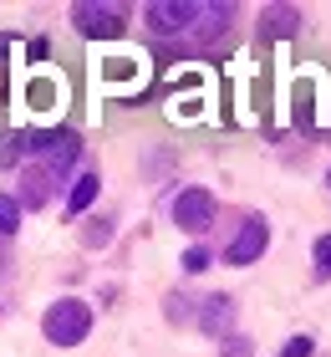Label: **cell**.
<instances>
[{
  "mask_svg": "<svg viewBox=\"0 0 331 357\" xmlns=\"http://www.w3.org/2000/svg\"><path fill=\"white\" fill-rule=\"evenodd\" d=\"M41 332H46V342H52V347H77L82 337L92 332V306L77 301V296L56 301L52 312L41 317Z\"/></svg>",
  "mask_w": 331,
  "mask_h": 357,
  "instance_id": "1",
  "label": "cell"
},
{
  "mask_svg": "<svg viewBox=\"0 0 331 357\" xmlns=\"http://www.w3.org/2000/svg\"><path fill=\"white\" fill-rule=\"evenodd\" d=\"M123 6L118 0H107V6H97V0H82V6H72V26L82 31V36H123Z\"/></svg>",
  "mask_w": 331,
  "mask_h": 357,
  "instance_id": "2",
  "label": "cell"
},
{
  "mask_svg": "<svg viewBox=\"0 0 331 357\" xmlns=\"http://www.w3.org/2000/svg\"><path fill=\"white\" fill-rule=\"evenodd\" d=\"M199 15H204V6H194V0H153V6H148V26H153L158 36H178Z\"/></svg>",
  "mask_w": 331,
  "mask_h": 357,
  "instance_id": "3",
  "label": "cell"
},
{
  "mask_svg": "<svg viewBox=\"0 0 331 357\" xmlns=\"http://www.w3.org/2000/svg\"><path fill=\"white\" fill-rule=\"evenodd\" d=\"M265 240H270V230H265V220H260V215H250V220L240 225V235L229 240L224 261H229V266H250V261H260V255H265Z\"/></svg>",
  "mask_w": 331,
  "mask_h": 357,
  "instance_id": "4",
  "label": "cell"
},
{
  "mask_svg": "<svg viewBox=\"0 0 331 357\" xmlns=\"http://www.w3.org/2000/svg\"><path fill=\"white\" fill-rule=\"evenodd\" d=\"M174 220L184 225V230H209V220H214V194L209 189H184L174 199Z\"/></svg>",
  "mask_w": 331,
  "mask_h": 357,
  "instance_id": "5",
  "label": "cell"
},
{
  "mask_svg": "<svg viewBox=\"0 0 331 357\" xmlns=\"http://www.w3.org/2000/svg\"><path fill=\"white\" fill-rule=\"evenodd\" d=\"M77 153H82L77 133H46V158H52V174H66V169L77 164Z\"/></svg>",
  "mask_w": 331,
  "mask_h": 357,
  "instance_id": "6",
  "label": "cell"
},
{
  "mask_svg": "<svg viewBox=\"0 0 331 357\" xmlns=\"http://www.w3.org/2000/svg\"><path fill=\"white\" fill-rule=\"evenodd\" d=\"M229 321H235V301H229V296H209V301H204V317H199V327H204L209 337H224Z\"/></svg>",
  "mask_w": 331,
  "mask_h": 357,
  "instance_id": "7",
  "label": "cell"
},
{
  "mask_svg": "<svg viewBox=\"0 0 331 357\" xmlns=\"http://www.w3.org/2000/svg\"><path fill=\"white\" fill-rule=\"evenodd\" d=\"M295 26H301V10L295 6H270L260 15V31H270V36H291Z\"/></svg>",
  "mask_w": 331,
  "mask_h": 357,
  "instance_id": "8",
  "label": "cell"
},
{
  "mask_svg": "<svg viewBox=\"0 0 331 357\" xmlns=\"http://www.w3.org/2000/svg\"><path fill=\"white\" fill-rule=\"evenodd\" d=\"M97 184H102L97 174H82L77 184H72V194H66V209H72V215H82V209H87V204L97 199Z\"/></svg>",
  "mask_w": 331,
  "mask_h": 357,
  "instance_id": "9",
  "label": "cell"
},
{
  "mask_svg": "<svg viewBox=\"0 0 331 357\" xmlns=\"http://www.w3.org/2000/svg\"><path fill=\"white\" fill-rule=\"evenodd\" d=\"M15 230H21V199L0 194V235H15Z\"/></svg>",
  "mask_w": 331,
  "mask_h": 357,
  "instance_id": "10",
  "label": "cell"
},
{
  "mask_svg": "<svg viewBox=\"0 0 331 357\" xmlns=\"http://www.w3.org/2000/svg\"><path fill=\"white\" fill-rule=\"evenodd\" d=\"M21 184H26V204H41L46 199V174H26Z\"/></svg>",
  "mask_w": 331,
  "mask_h": 357,
  "instance_id": "11",
  "label": "cell"
},
{
  "mask_svg": "<svg viewBox=\"0 0 331 357\" xmlns=\"http://www.w3.org/2000/svg\"><path fill=\"white\" fill-rule=\"evenodd\" d=\"M184 271H189V275H199V271H209V250H204V245H194V250H184Z\"/></svg>",
  "mask_w": 331,
  "mask_h": 357,
  "instance_id": "12",
  "label": "cell"
},
{
  "mask_svg": "<svg viewBox=\"0 0 331 357\" xmlns=\"http://www.w3.org/2000/svg\"><path fill=\"white\" fill-rule=\"evenodd\" d=\"M316 275H321V281L331 275V235H321V240H316Z\"/></svg>",
  "mask_w": 331,
  "mask_h": 357,
  "instance_id": "13",
  "label": "cell"
},
{
  "mask_svg": "<svg viewBox=\"0 0 331 357\" xmlns=\"http://www.w3.org/2000/svg\"><path fill=\"white\" fill-rule=\"evenodd\" d=\"M316 352V342H311V337H291L286 347H280V357H311Z\"/></svg>",
  "mask_w": 331,
  "mask_h": 357,
  "instance_id": "14",
  "label": "cell"
},
{
  "mask_svg": "<svg viewBox=\"0 0 331 357\" xmlns=\"http://www.w3.org/2000/svg\"><path fill=\"white\" fill-rule=\"evenodd\" d=\"M220 357H250V337H229L220 347Z\"/></svg>",
  "mask_w": 331,
  "mask_h": 357,
  "instance_id": "15",
  "label": "cell"
}]
</instances>
